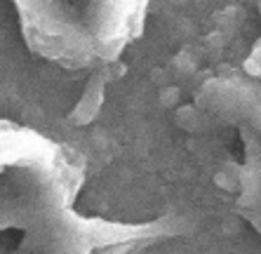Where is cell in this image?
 Listing matches in <instances>:
<instances>
[{"label":"cell","mask_w":261,"mask_h":254,"mask_svg":"<svg viewBox=\"0 0 261 254\" xmlns=\"http://www.w3.org/2000/svg\"><path fill=\"white\" fill-rule=\"evenodd\" d=\"M200 106L233 127L240 137V207L261 228V87L243 80H217L207 85Z\"/></svg>","instance_id":"3"},{"label":"cell","mask_w":261,"mask_h":254,"mask_svg":"<svg viewBox=\"0 0 261 254\" xmlns=\"http://www.w3.org/2000/svg\"><path fill=\"white\" fill-rule=\"evenodd\" d=\"M26 45L66 71L113 64L141 36L148 0H12Z\"/></svg>","instance_id":"2"},{"label":"cell","mask_w":261,"mask_h":254,"mask_svg":"<svg viewBox=\"0 0 261 254\" xmlns=\"http://www.w3.org/2000/svg\"><path fill=\"white\" fill-rule=\"evenodd\" d=\"M78 153L0 118V254H109L134 228L78 214Z\"/></svg>","instance_id":"1"}]
</instances>
